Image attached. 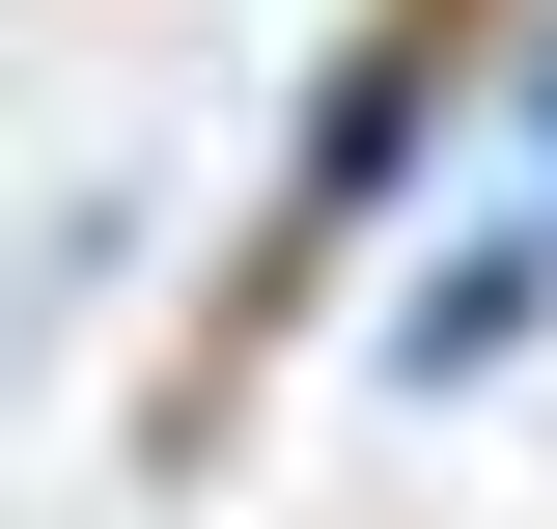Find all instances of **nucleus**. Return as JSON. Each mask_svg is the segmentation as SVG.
<instances>
[{"instance_id": "1", "label": "nucleus", "mask_w": 557, "mask_h": 529, "mask_svg": "<svg viewBox=\"0 0 557 529\" xmlns=\"http://www.w3.org/2000/svg\"><path fill=\"white\" fill-rule=\"evenodd\" d=\"M418 139H446V0H391L362 57L307 84V168H278V223H251V279H223V362H251V334H278V307H307V279L362 251V223L418 196Z\"/></svg>"}, {"instance_id": "2", "label": "nucleus", "mask_w": 557, "mask_h": 529, "mask_svg": "<svg viewBox=\"0 0 557 529\" xmlns=\"http://www.w3.org/2000/svg\"><path fill=\"white\" fill-rule=\"evenodd\" d=\"M530 334H557V196H502V223H446L391 279V391H502Z\"/></svg>"}, {"instance_id": "3", "label": "nucleus", "mask_w": 557, "mask_h": 529, "mask_svg": "<svg viewBox=\"0 0 557 529\" xmlns=\"http://www.w3.org/2000/svg\"><path fill=\"white\" fill-rule=\"evenodd\" d=\"M502 112H530V196H557V28H530V57H502Z\"/></svg>"}]
</instances>
